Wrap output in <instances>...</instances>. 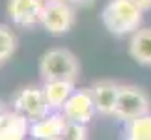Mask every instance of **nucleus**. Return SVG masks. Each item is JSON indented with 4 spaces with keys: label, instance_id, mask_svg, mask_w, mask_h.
Instances as JSON below:
<instances>
[{
    "label": "nucleus",
    "instance_id": "1",
    "mask_svg": "<svg viewBox=\"0 0 151 140\" xmlns=\"http://www.w3.org/2000/svg\"><path fill=\"white\" fill-rule=\"evenodd\" d=\"M101 19L110 34L123 38L142 28L144 11L131 0H110L101 11Z\"/></svg>",
    "mask_w": 151,
    "mask_h": 140
},
{
    "label": "nucleus",
    "instance_id": "2",
    "mask_svg": "<svg viewBox=\"0 0 151 140\" xmlns=\"http://www.w3.org/2000/svg\"><path fill=\"white\" fill-rule=\"evenodd\" d=\"M80 66L71 51L56 47L49 49L39 60V77L47 80H77Z\"/></svg>",
    "mask_w": 151,
    "mask_h": 140
},
{
    "label": "nucleus",
    "instance_id": "3",
    "mask_svg": "<svg viewBox=\"0 0 151 140\" xmlns=\"http://www.w3.org/2000/svg\"><path fill=\"white\" fill-rule=\"evenodd\" d=\"M149 110H151V99L140 86H134V84L119 86V95H118V103H116L114 118L127 123L131 120L149 114Z\"/></svg>",
    "mask_w": 151,
    "mask_h": 140
},
{
    "label": "nucleus",
    "instance_id": "4",
    "mask_svg": "<svg viewBox=\"0 0 151 140\" xmlns=\"http://www.w3.org/2000/svg\"><path fill=\"white\" fill-rule=\"evenodd\" d=\"M13 110H17L19 114H22L30 123L45 118L47 114L52 112L50 107H49L47 97H45L43 86H36V84L24 86V88H21L15 93Z\"/></svg>",
    "mask_w": 151,
    "mask_h": 140
},
{
    "label": "nucleus",
    "instance_id": "5",
    "mask_svg": "<svg viewBox=\"0 0 151 140\" xmlns=\"http://www.w3.org/2000/svg\"><path fill=\"white\" fill-rule=\"evenodd\" d=\"M41 25L52 36H63L75 26V9L69 2L47 0L41 17Z\"/></svg>",
    "mask_w": 151,
    "mask_h": 140
},
{
    "label": "nucleus",
    "instance_id": "6",
    "mask_svg": "<svg viewBox=\"0 0 151 140\" xmlns=\"http://www.w3.org/2000/svg\"><path fill=\"white\" fill-rule=\"evenodd\" d=\"M60 112L67 121H75V123H84L88 125L97 112L95 101L91 95L90 88H78L71 93V97L65 101Z\"/></svg>",
    "mask_w": 151,
    "mask_h": 140
},
{
    "label": "nucleus",
    "instance_id": "7",
    "mask_svg": "<svg viewBox=\"0 0 151 140\" xmlns=\"http://www.w3.org/2000/svg\"><path fill=\"white\" fill-rule=\"evenodd\" d=\"M47 0H8L6 11L15 26L30 28L41 22Z\"/></svg>",
    "mask_w": 151,
    "mask_h": 140
},
{
    "label": "nucleus",
    "instance_id": "8",
    "mask_svg": "<svg viewBox=\"0 0 151 140\" xmlns=\"http://www.w3.org/2000/svg\"><path fill=\"white\" fill-rule=\"evenodd\" d=\"M119 86L114 80H97L91 84V95L95 101V108L97 112L103 116H114L116 110V103H118V95H119Z\"/></svg>",
    "mask_w": 151,
    "mask_h": 140
},
{
    "label": "nucleus",
    "instance_id": "9",
    "mask_svg": "<svg viewBox=\"0 0 151 140\" xmlns=\"http://www.w3.org/2000/svg\"><path fill=\"white\" fill-rule=\"evenodd\" d=\"M67 120L62 112H50L45 118L30 123V136L32 140H54L62 138Z\"/></svg>",
    "mask_w": 151,
    "mask_h": 140
},
{
    "label": "nucleus",
    "instance_id": "10",
    "mask_svg": "<svg viewBox=\"0 0 151 140\" xmlns=\"http://www.w3.org/2000/svg\"><path fill=\"white\" fill-rule=\"evenodd\" d=\"M30 135V121L17 110H6L0 118V140H24Z\"/></svg>",
    "mask_w": 151,
    "mask_h": 140
},
{
    "label": "nucleus",
    "instance_id": "11",
    "mask_svg": "<svg viewBox=\"0 0 151 140\" xmlns=\"http://www.w3.org/2000/svg\"><path fill=\"white\" fill-rule=\"evenodd\" d=\"M75 90H77L75 80H47V82H43V92L52 112H60Z\"/></svg>",
    "mask_w": 151,
    "mask_h": 140
},
{
    "label": "nucleus",
    "instance_id": "12",
    "mask_svg": "<svg viewBox=\"0 0 151 140\" xmlns=\"http://www.w3.org/2000/svg\"><path fill=\"white\" fill-rule=\"evenodd\" d=\"M129 54L140 66H151V28H140L131 36Z\"/></svg>",
    "mask_w": 151,
    "mask_h": 140
},
{
    "label": "nucleus",
    "instance_id": "13",
    "mask_svg": "<svg viewBox=\"0 0 151 140\" xmlns=\"http://www.w3.org/2000/svg\"><path fill=\"white\" fill-rule=\"evenodd\" d=\"M125 140H151V112L125 123Z\"/></svg>",
    "mask_w": 151,
    "mask_h": 140
},
{
    "label": "nucleus",
    "instance_id": "14",
    "mask_svg": "<svg viewBox=\"0 0 151 140\" xmlns=\"http://www.w3.org/2000/svg\"><path fill=\"white\" fill-rule=\"evenodd\" d=\"M17 51V36L9 26L0 25V62L9 60Z\"/></svg>",
    "mask_w": 151,
    "mask_h": 140
},
{
    "label": "nucleus",
    "instance_id": "15",
    "mask_svg": "<svg viewBox=\"0 0 151 140\" xmlns=\"http://www.w3.org/2000/svg\"><path fill=\"white\" fill-rule=\"evenodd\" d=\"M62 140H88V127L84 123H75L67 121L65 129H63Z\"/></svg>",
    "mask_w": 151,
    "mask_h": 140
},
{
    "label": "nucleus",
    "instance_id": "16",
    "mask_svg": "<svg viewBox=\"0 0 151 140\" xmlns=\"http://www.w3.org/2000/svg\"><path fill=\"white\" fill-rule=\"evenodd\" d=\"M131 2H134L138 8H140L142 11H147L151 9V0H131Z\"/></svg>",
    "mask_w": 151,
    "mask_h": 140
},
{
    "label": "nucleus",
    "instance_id": "17",
    "mask_svg": "<svg viewBox=\"0 0 151 140\" xmlns=\"http://www.w3.org/2000/svg\"><path fill=\"white\" fill-rule=\"evenodd\" d=\"M90 2H91V0H75V4H78V6H86Z\"/></svg>",
    "mask_w": 151,
    "mask_h": 140
},
{
    "label": "nucleus",
    "instance_id": "18",
    "mask_svg": "<svg viewBox=\"0 0 151 140\" xmlns=\"http://www.w3.org/2000/svg\"><path fill=\"white\" fill-rule=\"evenodd\" d=\"M4 112H6V107H4V103L0 101V118H2V116H4Z\"/></svg>",
    "mask_w": 151,
    "mask_h": 140
},
{
    "label": "nucleus",
    "instance_id": "19",
    "mask_svg": "<svg viewBox=\"0 0 151 140\" xmlns=\"http://www.w3.org/2000/svg\"><path fill=\"white\" fill-rule=\"evenodd\" d=\"M56 2H69L71 4V2H75V0H56Z\"/></svg>",
    "mask_w": 151,
    "mask_h": 140
},
{
    "label": "nucleus",
    "instance_id": "20",
    "mask_svg": "<svg viewBox=\"0 0 151 140\" xmlns=\"http://www.w3.org/2000/svg\"><path fill=\"white\" fill-rule=\"evenodd\" d=\"M54 140H62V138H54Z\"/></svg>",
    "mask_w": 151,
    "mask_h": 140
}]
</instances>
